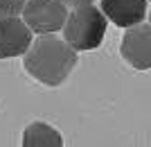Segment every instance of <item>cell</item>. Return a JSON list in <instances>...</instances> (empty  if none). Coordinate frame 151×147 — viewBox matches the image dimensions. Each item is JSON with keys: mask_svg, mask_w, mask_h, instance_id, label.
I'll return each instance as SVG.
<instances>
[{"mask_svg": "<svg viewBox=\"0 0 151 147\" xmlns=\"http://www.w3.org/2000/svg\"><path fill=\"white\" fill-rule=\"evenodd\" d=\"M149 2H151V0H149Z\"/></svg>", "mask_w": 151, "mask_h": 147, "instance_id": "obj_11", "label": "cell"}, {"mask_svg": "<svg viewBox=\"0 0 151 147\" xmlns=\"http://www.w3.org/2000/svg\"><path fill=\"white\" fill-rule=\"evenodd\" d=\"M149 23H151V12H149Z\"/></svg>", "mask_w": 151, "mask_h": 147, "instance_id": "obj_10", "label": "cell"}, {"mask_svg": "<svg viewBox=\"0 0 151 147\" xmlns=\"http://www.w3.org/2000/svg\"><path fill=\"white\" fill-rule=\"evenodd\" d=\"M68 14L70 9L63 0H25L20 16L34 34H57L63 30Z\"/></svg>", "mask_w": 151, "mask_h": 147, "instance_id": "obj_3", "label": "cell"}, {"mask_svg": "<svg viewBox=\"0 0 151 147\" xmlns=\"http://www.w3.org/2000/svg\"><path fill=\"white\" fill-rule=\"evenodd\" d=\"M120 52L131 68L149 70L151 68V23H140L135 27H129L122 36Z\"/></svg>", "mask_w": 151, "mask_h": 147, "instance_id": "obj_4", "label": "cell"}, {"mask_svg": "<svg viewBox=\"0 0 151 147\" xmlns=\"http://www.w3.org/2000/svg\"><path fill=\"white\" fill-rule=\"evenodd\" d=\"M108 18L104 16L99 7L83 5L77 9H70L65 25H63V38L68 41L77 52H88L99 48L106 36Z\"/></svg>", "mask_w": 151, "mask_h": 147, "instance_id": "obj_2", "label": "cell"}, {"mask_svg": "<svg viewBox=\"0 0 151 147\" xmlns=\"http://www.w3.org/2000/svg\"><path fill=\"white\" fill-rule=\"evenodd\" d=\"M32 43H34V32L23 20V16L0 18V59L25 57Z\"/></svg>", "mask_w": 151, "mask_h": 147, "instance_id": "obj_5", "label": "cell"}, {"mask_svg": "<svg viewBox=\"0 0 151 147\" xmlns=\"http://www.w3.org/2000/svg\"><path fill=\"white\" fill-rule=\"evenodd\" d=\"M79 52L57 34H38L25 52L23 66L36 82L45 86H61L77 66Z\"/></svg>", "mask_w": 151, "mask_h": 147, "instance_id": "obj_1", "label": "cell"}, {"mask_svg": "<svg viewBox=\"0 0 151 147\" xmlns=\"http://www.w3.org/2000/svg\"><path fill=\"white\" fill-rule=\"evenodd\" d=\"M95 0H63V5L68 9H77V7H83V5H93Z\"/></svg>", "mask_w": 151, "mask_h": 147, "instance_id": "obj_9", "label": "cell"}, {"mask_svg": "<svg viewBox=\"0 0 151 147\" xmlns=\"http://www.w3.org/2000/svg\"><path fill=\"white\" fill-rule=\"evenodd\" d=\"M20 147H63V136L47 122H32L23 131Z\"/></svg>", "mask_w": 151, "mask_h": 147, "instance_id": "obj_7", "label": "cell"}, {"mask_svg": "<svg viewBox=\"0 0 151 147\" xmlns=\"http://www.w3.org/2000/svg\"><path fill=\"white\" fill-rule=\"evenodd\" d=\"M99 9L113 25L135 27L149 16V0H101Z\"/></svg>", "mask_w": 151, "mask_h": 147, "instance_id": "obj_6", "label": "cell"}, {"mask_svg": "<svg viewBox=\"0 0 151 147\" xmlns=\"http://www.w3.org/2000/svg\"><path fill=\"white\" fill-rule=\"evenodd\" d=\"M25 7V0H0V18L20 16Z\"/></svg>", "mask_w": 151, "mask_h": 147, "instance_id": "obj_8", "label": "cell"}]
</instances>
